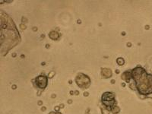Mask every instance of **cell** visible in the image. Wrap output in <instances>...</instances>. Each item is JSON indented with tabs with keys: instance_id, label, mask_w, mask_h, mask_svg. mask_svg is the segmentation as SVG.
Here are the masks:
<instances>
[{
	"instance_id": "1",
	"label": "cell",
	"mask_w": 152,
	"mask_h": 114,
	"mask_svg": "<svg viewBox=\"0 0 152 114\" xmlns=\"http://www.w3.org/2000/svg\"><path fill=\"white\" fill-rule=\"evenodd\" d=\"M132 76L136 82L138 90L141 94H148L152 92V76L148 75L142 68H134Z\"/></svg>"
},
{
	"instance_id": "4",
	"label": "cell",
	"mask_w": 152,
	"mask_h": 114,
	"mask_svg": "<svg viewBox=\"0 0 152 114\" xmlns=\"http://www.w3.org/2000/svg\"><path fill=\"white\" fill-rule=\"evenodd\" d=\"M49 37H50V38H52V39H57L59 37V34L58 33H56V31H52L50 34H49Z\"/></svg>"
},
{
	"instance_id": "2",
	"label": "cell",
	"mask_w": 152,
	"mask_h": 114,
	"mask_svg": "<svg viewBox=\"0 0 152 114\" xmlns=\"http://www.w3.org/2000/svg\"><path fill=\"white\" fill-rule=\"evenodd\" d=\"M102 102L106 106H112L114 103V95L110 92L105 93L102 97Z\"/></svg>"
},
{
	"instance_id": "3",
	"label": "cell",
	"mask_w": 152,
	"mask_h": 114,
	"mask_svg": "<svg viewBox=\"0 0 152 114\" xmlns=\"http://www.w3.org/2000/svg\"><path fill=\"white\" fill-rule=\"evenodd\" d=\"M36 84L40 88H44L47 84V78L44 75H40L36 79Z\"/></svg>"
}]
</instances>
